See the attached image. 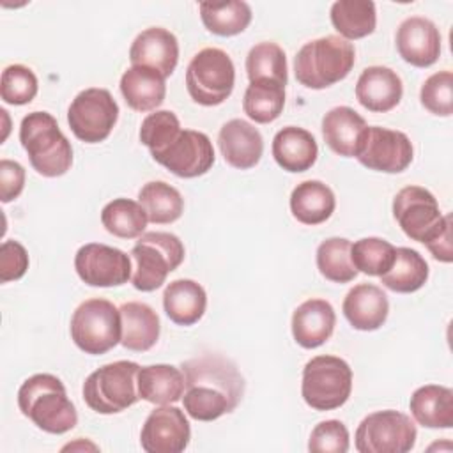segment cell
Here are the masks:
<instances>
[{"mask_svg": "<svg viewBox=\"0 0 453 453\" xmlns=\"http://www.w3.org/2000/svg\"><path fill=\"white\" fill-rule=\"evenodd\" d=\"M356 50L340 35H326L308 41L294 58L296 80L308 88L331 87L352 71Z\"/></svg>", "mask_w": 453, "mask_h": 453, "instance_id": "3", "label": "cell"}, {"mask_svg": "<svg viewBox=\"0 0 453 453\" xmlns=\"http://www.w3.org/2000/svg\"><path fill=\"white\" fill-rule=\"evenodd\" d=\"M28 269V253L18 241H4L0 246V281L19 280Z\"/></svg>", "mask_w": 453, "mask_h": 453, "instance_id": "44", "label": "cell"}, {"mask_svg": "<svg viewBox=\"0 0 453 453\" xmlns=\"http://www.w3.org/2000/svg\"><path fill=\"white\" fill-rule=\"evenodd\" d=\"M246 73L250 83L273 81L287 85V57L280 44L264 41L255 44L246 57Z\"/></svg>", "mask_w": 453, "mask_h": 453, "instance_id": "37", "label": "cell"}, {"mask_svg": "<svg viewBox=\"0 0 453 453\" xmlns=\"http://www.w3.org/2000/svg\"><path fill=\"white\" fill-rule=\"evenodd\" d=\"M129 255L134 262L131 274L133 287L142 292H152L182 264L186 251L175 234L145 232L138 237Z\"/></svg>", "mask_w": 453, "mask_h": 453, "instance_id": "5", "label": "cell"}, {"mask_svg": "<svg viewBox=\"0 0 453 453\" xmlns=\"http://www.w3.org/2000/svg\"><path fill=\"white\" fill-rule=\"evenodd\" d=\"M352 391V370L338 356H315L303 368L301 395L315 411L342 407Z\"/></svg>", "mask_w": 453, "mask_h": 453, "instance_id": "8", "label": "cell"}, {"mask_svg": "<svg viewBox=\"0 0 453 453\" xmlns=\"http://www.w3.org/2000/svg\"><path fill=\"white\" fill-rule=\"evenodd\" d=\"M235 67L226 51L219 48L200 50L186 69V88L202 106H218L234 90Z\"/></svg>", "mask_w": 453, "mask_h": 453, "instance_id": "9", "label": "cell"}, {"mask_svg": "<svg viewBox=\"0 0 453 453\" xmlns=\"http://www.w3.org/2000/svg\"><path fill=\"white\" fill-rule=\"evenodd\" d=\"M138 203L145 209L149 221L156 225L173 223L184 211L182 195L163 180H150L143 184L138 193Z\"/></svg>", "mask_w": 453, "mask_h": 453, "instance_id": "34", "label": "cell"}, {"mask_svg": "<svg viewBox=\"0 0 453 453\" xmlns=\"http://www.w3.org/2000/svg\"><path fill=\"white\" fill-rule=\"evenodd\" d=\"M119 119V104L106 88L81 90L67 110V122L74 136L85 143L106 140Z\"/></svg>", "mask_w": 453, "mask_h": 453, "instance_id": "12", "label": "cell"}, {"mask_svg": "<svg viewBox=\"0 0 453 453\" xmlns=\"http://www.w3.org/2000/svg\"><path fill=\"white\" fill-rule=\"evenodd\" d=\"M37 88V76L30 67L23 64H12L2 71L0 96L5 103L16 106L27 104L35 97Z\"/></svg>", "mask_w": 453, "mask_h": 453, "instance_id": "40", "label": "cell"}, {"mask_svg": "<svg viewBox=\"0 0 453 453\" xmlns=\"http://www.w3.org/2000/svg\"><path fill=\"white\" fill-rule=\"evenodd\" d=\"M138 395L154 405H170L184 395V373L173 365H149L138 370Z\"/></svg>", "mask_w": 453, "mask_h": 453, "instance_id": "27", "label": "cell"}, {"mask_svg": "<svg viewBox=\"0 0 453 453\" xmlns=\"http://www.w3.org/2000/svg\"><path fill=\"white\" fill-rule=\"evenodd\" d=\"M191 437L189 421L175 405H161L150 411L142 432L140 444L147 453H180Z\"/></svg>", "mask_w": 453, "mask_h": 453, "instance_id": "16", "label": "cell"}, {"mask_svg": "<svg viewBox=\"0 0 453 453\" xmlns=\"http://www.w3.org/2000/svg\"><path fill=\"white\" fill-rule=\"evenodd\" d=\"M352 242L345 237H329L317 248L319 273L333 283H349L357 276L350 257Z\"/></svg>", "mask_w": 453, "mask_h": 453, "instance_id": "38", "label": "cell"}, {"mask_svg": "<svg viewBox=\"0 0 453 453\" xmlns=\"http://www.w3.org/2000/svg\"><path fill=\"white\" fill-rule=\"evenodd\" d=\"M19 142L28 154L32 168L42 177H60L73 165L71 142L48 111H32L23 117Z\"/></svg>", "mask_w": 453, "mask_h": 453, "instance_id": "4", "label": "cell"}, {"mask_svg": "<svg viewBox=\"0 0 453 453\" xmlns=\"http://www.w3.org/2000/svg\"><path fill=\"white\" fill-rule=\"evenodd\" d=\"M129 60L133 65L154 69L163 78H168L179 62L177 37L163 27L145 28L134 37L129 48Z\"/></svg>", "mask_w": 453, "mask_h": 453, "instance_id": "18", "label": "cell"}, {"mask_svg": "<svg viewBox=\"0 0 453 453\" xmlns=\"http://www.w3.org/2000/svg\"><path fill=\"white\" fill-rule=\"evenodd\" d=\"M349 430L338 419L320 421L310 434L308 449L311 453H345L349 451Z\"/></svg>", "mask_w": 453, "mask_h": 453, "instance_id": "43", "label": "cell"}, {"mask_svg": "<svg viewBox=\"0 0 453 453\" xmlns=\"http://www.w3.org/2000/svg\"><path fill=\"white\" fill-rule=\"evenodd\" d=\"M428 280V264L412 248H396L395 262L388 273L380 276V283L398 294H411L419 290Z\"/></svg>", "mask_w": 453, "mask_h": 453, "instance_id": "32", "label": "cell"}, {"mask_svg": "<svg viewBox=\"0 0 453 453\" xmlns=\"http://www.w3.org/2000/svg\"><path fill=\"white\" fill-rule=\"evenodd\" d=\"M414 419L426 428L453 426V391L446 386L426 384L418 388L409 402Z\"/></svg>", "mask_w": 453, "mask_h": 453, "instance_id": "30", "label": "cell"}, {"mask_svg": "<svg viewBox=\"0 0 453 453\" xmlns=\"http://www.w3.org/2000/svg\"><path fill=\"white\" fill-rule=\"evenodd\" d=\"M285 106V87L273 81H253L242 97L244 113L257 124L276 120Z\"/></svg>", "mask_w": 453, "mask_h": 453, "instance_id": "36", "label": "cell"}, {"mask_svg": "<svg viewBox=\"0 0 453 453\" xmlns=\"http://www.w3.org/2000/svg\"><path fill=\"white\" fill-rule=\"evenodd\" d=\"M418 437L412 419L393 409L368 414L357 426L354 442L359 453H407Z\"/></svg>", "mask_w": 453, "mask_h": 453, "instance_id": "11", "label": "cell"}, {"mask_svg": "<svg viewBox=\"0 0 453 453\" xmlns=\"http://www.w3.org/2000/svg\"><path fill=\"white\" fill-rule=\"evenodd\" d=\"M18 407L37 428L48 434H65L78 423V412L67 398L64 382L51 373H35L18 389Z\"/></svg>", "mask_w": 453, "mask_h": 453, "instance_id": "2", "label": "cell"}, {"mask_svg": "<svg viewBox=\"0 0 453 453\" xmlns=\"http://www.w3.org/2000/svg\"><path fill=\"white\" fill-rule=\"evenodd\" d=\"M319 156L315 136L297 126L280 129L273 138V157L283 170L299 173L310 170Z\"/></svg>", "mask_w": 453, "mask_h": 453, "instance_id": "24", "label": "cell"}, {"mask_svg": "<svg viewBox=\"0 0 453 453\" xmlns=\"http://www.w3.org/2000/svg\"><path fill=\"white\" fill-rule=\"evenodd\" d=\"M421 104L434 115L449 117L453 113V74L451 71L434 73L425 80L419 92Z\"/></svg>", "mask_w": 453, "mask_h": 453, "instance_id": "41", "label": "cell"}, {"mask_svg": "<svg viewBox=\"0 0 453 453\" xmlns=\"http://www.w3.org/2000/svg\"><path fill=\"white\" fill-rule=\"evenodd\" d=\"M120 310L108 299H87L71 317V338L85 354H104L120 343Z\"/></svg>", "mask_w": 453, "mask_h": 453, "instance_id": "7", "label": "cell"}, {"mask_svg": "<svg viewBox=\"0 0 453 453\" xmlns=\"http://www.w3.org/2000/svg\"><path fill=\"white\" fill-rule=\"evenodd\" d=\"M336 207L333 189L322 180H303L290 193L292 216L303 225H320Z\"/></svg>", "mask_w": 453, "mask_h": 453, "instance_id": "29", "label": "cell"}, {"mask_svg": "<svg viewBox=\"0 0 453 453\" xmlns=\"http://www.w3.org/2000/svg\"><path fill=\"white\" fill-rule=\"evenodd\" d=\"M80 280L90 287H120L131 280V257L113 246L101 242L83 244L74 257Z\"/></svg>", "mask_w": 453, "mask_h": 453, "instance_id": "14", "label": "cell"}, {"mask_svg": "<svg viewBox=\"0 0 453 453\" xmlns=\"http://www.w3.org/2000/svg\"><path fill=\"white\" fill-rule=\"evenodd\" d=\"M25 186V168L18 161H0V200L4 203L16 200Z\"/></svg>", "mask_w": 453, "mask_h": 453, "instance_id": "45", "label": "cell"}, {"mask_svg": "<svg viewBox=\"0 0 453 453\" xmlns=\"http://www.w3.org/2000/svg\"><path fill=\"white\" fill-rule=\"evenodd\" d=\"M140 365L134 361H115L94 370L83 382V400L97 414H117L140 400Z\"/></svg>", "mask_w": 453, "mask_h": 453, "instance_id": "6", "label": "cell"}, {"mask_svg": "<svg viewBox=\"0 0 453 453\" xmlns=\"http://www.w3.org/2000/svg\"><path fill=\"white\" fill-rule=\"evenodd\" d=\"M393 216L409 239L425 246L451 221V214L442 216L437 198L421 186H405L395 195Z\"/></svg>", "mask_w": 453, "mask_h": 453, "instance_id": "10", "label": "cell"}, {"mask_svg": "<svg viewBox=\"0 0 453 453\" xmlns=\"http://www.w3.org/2000/svg\"><path fill=\"white\" fill-rule=\"evenodd\" d=\"M218 145L223 159L237 170L253 168L264 152L260 131L242 119H232L221 126Z\"/></svg>", "mask_w": 453, "mask_h": 453, "instance_id": "19", "label": "cell"}, {"mask_svg": "<svg viewBox=\"0 0 453 453\" xmlns=\"http://www.w3.org/2000/svg\"><path fill=\"white\" fill-rule=\"evenodd\" d=\"M154 161L182 179L207 173L214 165V147L209 136L195 129H180L168 143L150 152Z\"/></svg>", "mask_w": 453, "mask_h": 453, "instance_id": "13", "label": "cell"}, {"mask_svg": "<svg viewBox=\"0 0 453 453\" xmlns=\"http://www.w3.org/2000/svg\"><path fill=\"white\" fill-rule=\"evenodd\" d=\"M184 373L182 403L196 421H214L232 412L244 395V379L234 361L221 354H202L180 366Z\"/></svg>", "mask_w": 453, "mask_h": 453, "instance_id": "1", "label": "cell"}, {"mask_svg": "<svg viewBox=\"0 0 453 453\" xmlns=\"http://www.w3.org/2000/svg\"><path fill=\"white\" fill-rule=\"evenodd\" d=\"M119 310L122 322V347L134 352H145L152 349L161 331L157 313L149 304L140 301L124 303Z\"/></svg>", "mask_w": 453, "mask_h": 453, "instance_id": "26", "label": "cell"}, {"mask_svg": "<svg viewBox=\"0 0 453 453\" xmlns=\"http://www.w3.org/2000/svg\"><path fill=\"white\" fill-rule=\"evenodd\" d=\"M120 92L134 111L156 110L166 96L165 78L149 67L131 65L120 78Z\"/></svg>", "mask_w": 453, "mask_h": 453, "instance_id": "28", "label": "cell"}, {"mask_svg": "<svg viewBox=\"0 0 453 453\" xmlns=\"http://www.w3.org/2000/svg\"><path fill=\"white\" fill-rule=\"evenodd\" d=\"M414 149L402 131L368 126L356 159L368 170L400 173L412 163Z\"/></svg>", "mask_w": 453, "mask_h": 453, "instance_id": "15", "label": "cell"}, {"mask_svg": "<svg viewBox=\"0 0 453 453\" xmlns=\"http://www.w3.org/2000/svg\"><path fill=\"white\" fill-rule=\"evenodd\" d=\"M180 122L177 119V115L170 110H159L154 113H149L140 127V142L150 150L156 152L157 149H161L166 142H170V138L179 133Z\"/></svg>", "mask_w": 453, "mask_h": 453, "instance_id": "42", "label": "cell"}, {"mask_svg": "<svg viewBox=\"0 0 453 453\" xmlns=\"http://www.w3.org/2000/svg\"><path fill=\"white\" fill-rule=\"evenodd\" d=\"M403 94L400 76L384 65L366 67L356 83V97L363 108L375 113L393 110Z\"/></svg>", "mask_w": 453, "mask_h": 453, "instance_id": "21", "label": "cell"}, {"mask_svg": "<svg viewBox=\"0 0 453 453\" xmlns=\"http://www.w3.org/2000/svg\"><path fill=\"white\" fill-rule=\"evenodd\" d=\"M342 311L354 329L375 331L388 319V296L373 283H359L347 292Z\"/></svg>", "mask_w": 453, "mask_h": 453, "instance_id": "23", "label": "cell"}, {"mask_svg": "<svg viewBox=\"0 0 453 453\" xmlns=\"http://www.w3.org/2000/svg\"><path fill=\"white\" fill-rule=\"evenodd\" d=\"M368 126L350 106L331 108L322 119V136L327 147L343 157H356Z\"/></svg>", "mask_w": 453, "mask_h": 453, "instance_id": "22", "label": "cell"}, {"mask_svg": "<svg viewBox=\"0 0 453 453\" xmlns=\"http://www.w3.org/2000/svg\"><path fill=\"white\" fill-rule=\"evenodd\" d=\"M396 50L414 67H430L441 55V34L434 21L423 16H411L398 25Z\"/></svg>", "mask_w": 453, "mask_h": 453, "instance_id": "17", "label": "cell"}, {"mask_svg": "<svg viewBox=\"0 0 453 453\" xmlns=\"http://www.w3.org/2000/svg\"><path fill=\"white\" fill-rule=\"evenodd\" d=\"M336 324V313L326 299H306L292 315V336L303 349H317L326 343Z\"/></svg>", "mask_w": 453, "mask_h": 453, "instance_id": "20", "label": "cell"}, {"mask_svg": "<svg viewBox=\"0 0 453 453\" xmlns=\"http://www.w3.org/2000/svg\"><path fill=\"white\" fill-rule=\"evenodd\" d=\"M395 246L380 237H363L350 248L352 264L357 273L368 276H382L395 262Z\"/></svg>", "mask_w": 453, "mask_h": 453, "instance_id": "39", "label": "cell"}, {"mask_svg": "<svg viewBox=\"0 0 453 453\" xmlns=\"http://www.w3.org/2000/svg\"><path fill=\"white\" fill-rule=\"evenodd\" d=\"M198 9L203 27L221 37L244 32L251 21V7L242 0L200 2Z\"/></svg>", "mask_w": 453, "mask_h": 453, "instance_id": "33", "label": "cell"}, {"mask_svg": "<svg viewBox=\"0 0 453 453\" xmlns=\"http://www.w3.org/2000/svg\"><path fill=\"white\" fill-rule=\"evenodd\" d=\"M207 306V294L200 283L189 278H179L166 285L163 292V308L168 319L179 326L196 324Z\"/></svg>", "mask_w": 453, "mask_h": 453, "instance_id": "25", "label": "cell"}, {"mask_svg": "<svg viewBox=\"0 0 453 453\" xmlns=\"http://www.w3.org/2000/svg\"><path fill=\"white\" fill-rule=\"evenodd\" d=\"M101 223L108 234L120 239H136L143 234L149 218L145 209L129 198H115L101 211Z\"/></svg>", "mask_w": 453, "mask_h": 453, "instance_id": "35", "label": "cell"}, {"mask_svg": "<svg viewBox=\"0 0 453 453\" xmlns=\"http://www.w3.org/2000/svg\"><path fill=\"white\" fill-rule=\"evenodd\" d=\"M331 23L340 37L363 39L377 27L375 4L370 0H338L331 5Z\"/></svg>", "mask_w": 453, "mask_h": 453, "instance_id": "31", "label": "cell"}, {"mask_svg": "<svg viewBox=\"0 0 453 453\" xmlns=\"http://www.w3.org/2000/svg\"><path fill=\"white\" fill-rule=\"evenodd\" d=\"M426 248L430 250L432 257L439 262H446L449 264L453 260V248H451V221L444 226V230L432 241L426 244Z\"/></svg>", "mask_w": 453, "mask_h": 453, "instance_id": "46", "label": "cell"}]
</instances>
